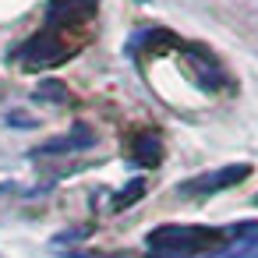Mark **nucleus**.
I'll list each match as a JSON object with an SVG mask.
<instances>
[{
    "label": "nucleus",
    "mask_w": 258,
    "mask_h": 258,
    "mask_svg": "<svg viewBox=\"0 0 258 258\" xmlns=\"http://www.w3.org/2000/svg\"><path fill=\"white\" fill-rule=\"evenodd\" d=\"M142 195H145V180H131V184L120 191V198L113 202V209H127V205H131L135 198H142Z\"/></svg>",
    "instance_id": "423d86ee"
},
{
    "label": "nucleus",
    "mask_w": 258,
    "mask_h": 258,
    "mask_svg": "<svg viewBox=\"0 0 258 258\" xmlns=\"http://www.w3.org/2000/svg\"><path fill=\"white\" fill-rule=\"evenodd\" d=\"M85 145H92V131L85 127V124H78L64 142H50V145H43L39 152L46 156V152H71V149H85Z\"/></svg>",
    "instance_id": "39448f33"
},
{
    "label": "nucleus",
    "mask_w": 258,
    "mask_h": 258,
    "mask_svg": "<svg viewBox=\"0 0 258 258\" xmlns=\"http://www.w3.org/2000/svg\"><path fill=\"white\" fill-rule=\"evenodd\" d=\"M131 159L142 163V166H156V163L163 159L159 138H156V135H138V138H135V149H131Z\"/></svg>",
    "instance_id": "20e7f679"
},
{
    "label": "nucleus",
    "mask_w": 258,
    "mask_h": 258,
    "mask_svg": "<svg viewBox=\"0 0 258 258\" xmlns=\"http://www.w3.org/2000/svg\"><path fill=\"white\" fill-rule=\"evenodd\" d=\"M254 202H258V198H254Z\"/></svg>",
    "instance_id": "0eeeda50"
},
{
    "label": "nucleus",
    "mask_w": 258,
    "mask_h": 258,
    "mask_svg": "<svg viewBox=\"0 0 258 258\" xmlns=\"http://www.w3.org/2000/svg\"><path fill=\"white\" fill-rule=\"evenodd\" d=\"M247 173H251V166H247V163L219 166V170H209V173H198V177L184 180V184H180V195H198V198H202V195H216V191H226V187L240 184Z\"/></svg>",
    "instance_id": "7ed1b4c3"
},
{
    "label": "nucleus",
    "mask_w": 258,
    "mask_h": 258,
    "mask_svg": "<svg viewBox=\"0 0 258 258\" xmlns=\"http://www.w3.org/2000/svg\"><path fill=\"white\" fill-rule=\"evenodd\" d=\"M247 230L251 226H240L233 233V230H216V226H177V223H166V226H156L145 237V244L159 258H195V254L216 251L230 237H244Z\"/></svg>",
    "instance_id": "f257e3e1"
},
{
    "label": "nucleus",
    "mask_w": 258,
    "mask_h": 258,
    "mask_svg": "<svg viewBox=\"0 0 258 258\" xmlns=\"http://www.w3.org/2000/svg\"><path fill=\"white\" fill-rule=\"evenodd\" d=\"M75 46H78V43L71 39V32L43 25L29 43L18 46V60H22L25 71H43V68H53V64L68 60V57L75 53Z\"/></svg>",
    "instance_id": "f03ea898"
}]
</instances>
